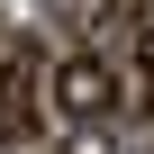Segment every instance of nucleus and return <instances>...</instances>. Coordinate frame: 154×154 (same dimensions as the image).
I'll return each mask as SVG.
<instances>
[{
    "label": "nucleus",
    "mask_w": 154,
    "mask_h": 154,
    "mask_svg": "<svg viewBox=\"0 0 154 154\" xmlns=\"http://www.w3.org/2000/svg\"><path fill=\"white\" fill-rule=\"evenodd\" d=\"M54 109H63V118H82V127H100V118L118 109V82H109V63H100V54H72V63L54 72Z\"/></svg>",
    "instance_id": "obj_2"
},
{
    "label": "nucleus",
    "mask_w": 154,
    "mask_h": 154,
    "mask_svg": "<svg viewBox=\"0 0 154 154\" xmlns=\"http://www.w3.org/2000/svg\"><path fill=\"white\" fill-rule=\"evenodd\" d=\"M136 54H145V82H154V36H145V45H136Z\"/></svg>",
    "instance_id": "obj_4"
},
{
    "label": "nucleus",
    "mask_w": 154,
    "mask_h": 154,
    "mask_svg": "<svg viewBox=\"0 0 154 154\" xmlns=\"http://www.w3.org/2000/svg\"><path fill=\"white\" fill-rule=\"evenodd\" d=\"M36 91H45V54L36 45H9V54H0V136H27L36 127Z\"/></svg>",
    "instance_id": "obj_1"
},
{
    "label": "nucleus",
    "mask_w": 154,
    "mask_h": 154,
    "mask_svg": "<svg viewBox=\"0 0 154 154\" xmlns=\"http://www.w3.org/2000/svg\"><path fill=\"white\" fill-rule=\"evenodd\" d=\"M63 154H109V136H100V127H82V136H72Z\"/></svg>",
    "instance_id": "obj_3"
}]
</instances>
